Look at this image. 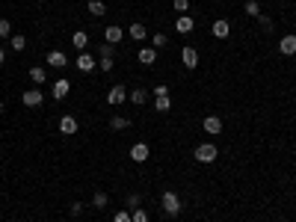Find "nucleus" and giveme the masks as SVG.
Returning <instances> with one entry per match:
<instances>
[{"mask_svg": "<svg viewBox=\"0 0 296 222\" xmlns=\"http://www.w3.org/2000/svg\"><path fill=\"white\" fill-rule=\"evenodd\" d=\"M193 157H196V163H213L216 157H219V148L213 145V142H199L196 145V151H193Z\"/></svg>", "mask_w": 296, "mask_h": 222, "instance_id": "obj_1", "label": "nucleus"}, {"mask_svg": "<svg viewBox=\"0 0 296 222\" xmlns=\"http://www.w3.org/2000/svg\"><path fill=\"white\" fill-rule=\"evenodd\" d=\"M160 208H163L166 217H178V214H181V196L172 193V190H166V193L160 196Z\"/></svg>", "mask_w": 296, "mask_h": 222, "instance_id": "obj_2", "label": "nucleus"}, {"mask_svg": "<svg viewBox=\"0 0 296 222\" xmlns=\"http://www.w3.org/2000/svg\"><path fill=\"white\" fill-rule=\"evenodd\" d=\"M21 104H24V107H30V110H33V107H42V104H44V92H42V89H36V86H33V89H24Z\"/></svg>", "mask_w": 296, "mask_h": 222, "instance_id": "obj_3", "label": "nucleus"}, {"mask_svg": "<svg viewBox=\"0 0 296 222\" xmlns=\"http://www.w3.org/2000/svg\"><path fill=\"white\" fill-rule=\"evenodd\" d=\"M74 65H77V71H83V74H92V71L98 68V59H95L92 53H86V50H83V53H77V62H74Z\"/></svg>", "mask_w": 296, "mask_h": 222, "instance_id": "obj_4", "label": "nucleus"}, {"mask_svg": "<svg viewBox=\"0 0 296 222\" xmlns=\"http://www.w3.org/2000/svg\"><path fill=\"white\" fill-rule=\"evenodd\" d=\"M211 33H213V39H219V42H222V39H228V36H231V24H228L225 18H216V21L211 24Z\"/></svg>", "mask_w": 296, "mask_h": 222, "instance_id": "obj_5", "label": "nucleus"}, {"mask_svg": "<svg viewBox=\"0 0 296 222\" xmlns=\"http://www.w3.org/2000/svg\"><path fill=\"white\" fill-rule=\"evenodd\" d=\"M181 62H184V68H196L199 65V50L193 47V44H187V47H181Z\"/></svg>", "mask_w": 296, "mask_h": 222, "instance_id": "obj_6", "label": "nucleus"}, {"mask_svg": "<svg viewBox=\"0 0 296 222\" xmlns=\"http://www.w3.org/2000/svg\"><path fill=\"white\" fill-rule=\"evenodd\" d=\"M59 133H62V136H74V133H77V116L65 113V116L59 119Z\"/></svg>", "mask_w": 296, "mask_h": 222, "instance_id": "obj_7", "label": "nucleus"}, {"mask_svg": "<svg viewBox=\"0 0 296 222\" xmlns=\"http://www.w3.org/2000/svg\"><path fill=\"white\" fill-rule=\"evenodd\" d=\"M148 154H151L148 142H133V145H130V160H133V163H145Z\"/></svg>", "mask_w": 296, "mask_h": 222, "instance_id": "obj_8", "label": "nucleus"}, {"mask_svg": "<svg viewBox=\"0 0 296 222\" xmlns=\"http://www.w3.org/2000/svg\"><path fill=\"white\" fill-rule=\"evenodd\" d=\"M44 62H47V65H53V68H65V65H68V56H65L62 50H56V47H53V50H47Z\"/></svg>", "mask_w": 296, "mask_h": 222, "instance_id": "obj_9", "label": "nucleus"}, {"mask_svg": "<svg viewBox=\"0 0 296 222\" xmlns=\"http://www.w3.org/2000/svg\"><path fill=\"white\" fill-rule=\"evenodd\" d=\"M125 98H127V89H125V86H113V89L107 92V104H110V107L125 104Z\"/></svg>", "mask_w": 296, "mask_h": 222, "instance_id": "obj_10", "label": "nucleus"}, {"mask_svg": "<svg viewBox=\"0 0 296 222\" xmlns=\"http://www.w3.org/2000/svg\"><path fill=\"white\" fill-rule=\"evenodd\" d=\"M202 128H205V133L216 136V133H222V119H219V116H205Z\"/></svg>", "mask_w": 296, "mask_h": 222, "instance_id": "obj_11", "label": "nucleus"}, {"mask_svg": "<svg viewBox=\"0 0 296 222\" xmlns=\"http://www.w3.org/2000/svg\"><path fill=\"white\" fill-rule=\"evenodd\" d=\"M193 27H196V18H190V15H181V18H175V30H178L181 36L193 33Z\"/></svg>", "mask_w": 296, "mask_h": 222, "instance_id": "obj_12", "label": "nucleus"}, {"mask_svg": "<svg viewBox=\"0 0 296 222\" xmlns=\"http://www.w3.org/2000/svg\"><path fill=\"white\" fill-rule=\"evenodd\" d=\"M125 39V30L122 27H116V24H110L107 30H104V42H110V44H119Z\"/></svg>", "mask_w": 296, "mask_h": 222, "instance_id": "obj_13", "label": "nucleus"}, {"mask_svg": "<svg viewBox=\"0 0 296 222\" xmlns=\"http://www.w3.org/2000/svg\"><path fill=\"white\" fill-rule=\"evenodd\" d=\"M279 50H282L285 56H294V53H296V36H294V33L279 39Z\"/></svg>", "mask_w": 296, "mask_h": 222, "instance_id": "obj_14", "label": "nucleus"}, {"mask_svg": "<svg viewBox=\"0 0 296 222\" xmlns=\"http://www.w3.org/2000/svg\"><path fill=\"white\" fill-rule=\"evenodd\" d=\"M127 36H130L133 42H145V39H148V30H145V24H139V21H136V24H130V27H127Z\"/></svg>", "mask_w": 296, "mask_h": 222, "instance_id": "obj_15", "label": "nucleus"}, {"mask_svg": "<svg viewBox=\"0 0 296 222\" xmlns=\"http://www.w3.org/2000/svg\"><path fill=\"white\" fill-rule=\"evenodd\" d=\"M71 44L83 53V50H86V44H89V33H86V30H74V33H71Z\"/></svg>", "mask_w": 296, "mask_h": 222, "instance_id": "obj_16", "label": "nucleus"}, {"mask_svg": "<svg viewBox=\"0 0 296 222\" xmlns=\"http://www.w3.org/2000/svg\"><path fill=\"white\" fill-rule=\"evenodd\" d=\"M136 56H139V62H142V65H154V62H157V50H154L151 44L139 47V53H136Z\"/></svg>", "mask_w": 296, "mask_h": 222, "instance_id": "obj_17", "label": "nucleus"}, {"mask_svg": "<svg viewBox=\"0 0 296 222\" xmlns=\"http://www.w3.org/2000/svg\"><path fill=\"white\" fill-rule=\"evenodd\" d=\"M68 92H71V83H68V80H65V77H62V80H56V83H53V101H62V98H65V95H68Z\"/></svg>", "mask_w": 296, "mask_h": 222, "instance_id": "obj_18", "label": "nucleus"}, {"mask_svg": "<svg viewBox=\"0 0 296 222\" xmlns=\"http://www.w3.org/2000/svg\"><path fill=\"white\" fill-rule=\"evenodd\" d=\"M30 80H33V86H42L47 80V71L42 65H30Z\"/></svg>", "mask_w": 296, "mask_h": 222, "instance_id": "obj_19", "label": "nucleus"}, {"mask_svg": "<svg viewBox=\"0 0 296 222\" xmlns=\"http://www.w3.org/2000/svg\"><path fill=\"white\" fill-rule=\"evenodd\" d=\"M89 15L104 18V15H107V3H104V0H89Z\"/></svg>", "mask_w": 296, "mask_h": 222, "instance_id": "obj_20", "label": "nucleus"}, {"mask_svg": "<svg viewBox=\"0 0 296 222\" xmlns=\"http://www.w3.org/2000/svg\"><path fill=\"white\" fill-rule=\"evenodd\" d=\"M110 128H113V131H127V128H130V119H127V116H113V119H110Z\"/></svg>", "mask_w": 296, "mask_h": 222, "instance_id": "obj_21", "label": "nucleus"}, {"mask_svg": "<svg viewBox=\"0 0 296 222\" xmlns=\"http://www.w3.org/2000/svg\"><path fill=\"white\" fill-rule=\"evenodd\" d=\"M243 12H246L249 18H258V15H261V3H258V0H246V3H243Z\"/></svg>", "mask_w": 296, "mask_h": 222, "instance_id": "obj_22", "label": "nucleus"}, {"mask_svg": "<svg viewBox=\"0 0 296 222\" xmlns=\"http://www.w3.org/2000/svg\"><path fill=\"white\" fill-rule=\"evenodd\" d=\"M127 98H130L133 104H145V101H148V89H130Z\"/></svg>", "mask_w": 296, "mask_h": 222, "instance_id": "obj_23", "label": "nucleus"}, {"mask_svg": "<svg viewBox=\"0 0 296 222\" xmlns=\"http://www.w3.org/2000/svg\"><path fill=\"white\" fill-rule=\"evenodd\" d=\"M107 205H110V196H107V193H101V190H98V193H95V196H92V208H98V211H104V208H107Z\"/></svg>", "mask_w": 296, "mask_h": 222, "instance_id": "obj_24", "label": "nucleus"}, {"mask_svg": "<svg viewBox=\"0 0 296 222\" xmlns=\"http://www.w3.org/2000/svg\"><path fill=\"white\" fill-rule=\"evenodd\" d=\"M154 110L157 113H169L172 110V95L169 98H154Z\"/></svg>", "mask_w": 296, "mask_h": 222, "instance_id": "obj_25", "label": "nucleus"}, {"mask_svg": "<svg viewBox=\"0 0 296 222\" xmlns=\"http://www.w3.org/2000/svg\"><path fill=\"white\" fill-rule=\"evenodd\" d=\"M9 44H12V50H24V47H27V39H24L21 33H12V39H9Z\"/></svg>", "mask_w": 296, "mask_h": 222, "instance_id": "obj_26", "label": "nucleus"}, {"mask_svg": "<svg viewBox=\"0 0 296 222\" xmlns=\"http://www.w3.org/2000/svg\"><path fill=\"white\" fill-rule=\"evenodd\" d=\"M166 44H169L166 33H154V36H151V47H154V50H160V47H166Z\"/></svg>", "mask_w": 296, "mask_h": 222, "instance_id": "obj_27", "label": "nucleus"}, {"mask_svg": "<svg viewBox=\"0 0 296 222\" xmlns=\"http://www.w3.org/2000/svg\"><path fill=\"white\" fill-rule=\"evenodd\" d=\"M258 27H261V30H264V33H273V18H270V15H264V12H261V15H258Z\"/></svg>", "mask_w": 296, "mask_h": 222, "instance_id": "obj_28", "label": "nucleus"}, {"mask_svg": "<svg viewBox=\"0 0 296 222\" xmlns=\"http://www.w3.org/2000/svg\"><path fill=\"white\" fill-rule=\"evenodd\" d=\"M0 39H12V21L0 18Z\"/></svg>", "mask_w": 296, "mask_h": 222, "instance_id": "obj_29", "label": "nucleus"}, {"mask_svg": "<svg viewBox=\"0 0 296 222\" xmlns=\"http://www.w3.org/2000/svg\"><path fill=\"white\" fill-rule=\"evenodd\" d=\"M116 53V44H110V42H104L101 47H98V59H104V56H113Z\"/></svg>", "mask_w": 296, "mask_h": 222, "instance_id": "obj_30", "label": "nucleus"}, {"mask_svg": "<svg viewBox=\"0 0 296 222\" xmlns=\"http://www.w3.org/2000/svg\"><path fill=\"white\" fill-rule=\"evenodd\" d=\"M151 95H154V98H169V86H166V83H157V86L151 89Z\"/></svg>", "mask_w": 296, "mask_h": 222, "instance_id": "obj_31", "label": "nucleus"}, {"mask_svg": "<svg viewBox=\"0 0 296 222\" xmlns=\"http://www.w3.org/2000/svg\"><path fill=\"white\" fill-rule=\"evenodd\" d=\"M172 9H175L178 15H187V9H190V0H172Z\"/></svg>", "mask_w": 296, "mask_h": 222, "instance_id": "obj_32", "label": "nucleus"}, {"mask_svg": "<svg viewBox=\"0 0 296 222\" xmlns=\"http://www.w3.org/2000/svg\"><path fill=\"white\" fill-rule=\"evenodd\" d=\"M130 220L133 222H148V214H145L142 208H133V211H130Z\"/></svg>", "mask_w": 296, "mask_h": 222, "instance_id": "obj_33", "label": "nucleus"}, {"mask_svg": "<svg viewBox=\"0 0 296 222\" xmlns=\"http://www.w3.org/2000/svg\"><path fill=\"white\" fill-rule=\"evenodd\" d=\"M98 65H101V71H113V68H116L113 56H104V59H98Z\"/></svg>", "mask_w": 296, "mask_h": 222, "instance_id": "obj_34", "label": "nucleus"}, {"mask_svg": "<svg viewBox=\"0 0 296 222\" xmlns=\"http://www.w3.org/2000/svg\"><path fill=\"white\" fill-rule=\"evenodd\" d=\"M139 205H142V196H139V193H130V196H127V208L133 211V208H139Z\"/></svg>", "mask_w": 296, "mask_h": 222, "instance_id": "obj_35", "label": "nucleus"}, {"mask_svg": "<svg viewBox=\"0 0 296 222\" xmlns=\"http://www.w3.org/2000/svg\"><path fill=\"white\" fill-rule=\"evenodd\" d=\"M113 222H133L130 220V211H119V214L113 217Z\"/></svg>", "mask_w": 296, "mask_h": 222, "instance_id": "obj_36", "label": "nucleus"}, {"mask_svg": "<svg viewBox=\"0 0 296 222\" xmlns=\"http://www.w3.org/2000/svg\"><path fill=\"white\" fill-rule=\"evenodd\" d=\"M68 214H71V217H80V214H83V205H80V202H74V205L68 208Z\"/></svg>", "mask_w": 296, "mask_h": 222, "instance_id": "obj_37", "label": "nucleus"}, {"mask_svg": "<svg viewBox=\"0 0 296 222\" xmlns=\"http://www.w3.org/2000/svg\"><path fill=\"white\" fill-rule=\"evenodd\" d=\"M3 62H6V50L0 47V65H3Z\"/></svg>", "mask_w": 296, "mask_h": 222, "instance_id": "obj_38", "label": "nucleus"}, {"mask_svg": "<svg viewBox=\"0 0 296 222\" xmlns=\"http://www.w3.org/2000/svg\"><path fill=\"white\" fill-rule=\"evenodd\" d=\"M3 113H6V104H3V101H0V116H3Z\"/></svg>", "mask_w": 296, "mask_h": 222, "instance_id": "obj_39", "label": "nucleus"}]
</instances>
